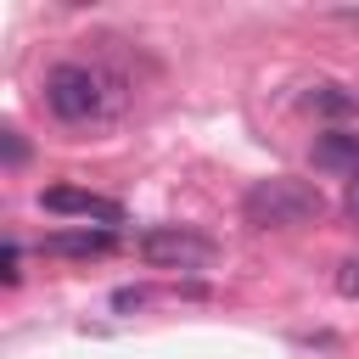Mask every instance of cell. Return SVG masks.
Instances as JSON below:
<instances>
[{
    "label": "cell",
    "instance_id": "277c9868",
    "mask_svg": "<svg viewBox=\"0 0 359 359\" xmlns=\"http://www.w3.org/2000/svg\"><path fill=\"white\" fill-rule=\"evenodd\" d=\"M39 208H45V213L95 219L101 230L123 224V202H112V196H95V191H79V185H50V191H39Z\"/></svg>",
    "mask_w": 359,
    "mask_h": 359
},
{
    "label": "cell",
    "instance_id": "7a4b0ae2",
    "mask_svg": "<svg viewBox=\"0 0 359 359\" xmlns=\"http://www.w3.org/2000/svg\"><path fill=\"white\" fill-rule=\"evenodd\" d=\"M241 213H247V224H258V230H297V224H309V219L325 213V196H320V185H309V180L269 174V180H258V185L241 196Z\"/></svg>",
    "mask_w": 359,
    "mask_h": 359
},
{
    "label": "cell",
    "instance_id": "30bf717a",
    "mask_svg": "<svg viewBox=\"0 0 359 359\" xmlns=\"http://www.w3.org/2000/svg\"><path fill=\"white\" fill-rule=\"evenodd\" d=\"M22 157H28V146H22V135H17V129H6V163L17 168Z\"/></svg>",
    "mask_w": 359,
    "mask_h": 359
},
{
    "label": "cell",
    "instance_id": "52a82bcc",
    "mask_svg": "<svg viewBox=\"0 0 359 359\" xmlns=\"http://www.w3.org/2000/svg\"><path fill=\"white\" fill-rule=\"evenodd\" d=\"M303 107L320 112V118H353L359 112V84H314L303 95Z\"/></svg>",
    "mask_w": 359,
    "mask_h": 359
},
{
    "label": "cell",
    "instance_id": "8fae6325",
    "mask_svg": "<svg viewBox=\"0 0 359 359\" xmlns=\"http://www.w3.org/2000/svg\"><path fill=\"white\" fill-rule=\"evenodd\" d=\"M342 213H348V219H353V224H359V174H353V180H348V196H342Z\"/></svg>",
    "mask_w": 359,
    "mask_h": 359
},
{
    "label": "cell",
    "instance_id": "8992f818",
    "mask_svg": "<svg viewBox=\"0 0 359 359\" xmlns=\"http://www.w3.org/2000/svg\"><path fill=\"white\" fill-rule=\"evenodd\" d=\"M314 168L359 174V135H353V129H325V135L314 140Z\"/></svg>",
    "mask_w": 359,
    "mask_h": 359
},
{
    "label": "cell",
    "instance_id": "6da1fadb",
    "mask_svg": "<svg viewBox=\"0 0 359 359\" xmlns=\"http://www.w3.org/2000/svg\"><path fill=\"white\" fill-rule=\"evenodd\" d=\"M129 79L112 73L107 62H56L45 73V107L56 123H73V129H95V123H112L123 118L129 107Z\"/></svg>",
    "mask_w": 359,
    "mask_h": 359
},
{
    "label": "cell",
    "instance_id": "3957f363",
    "mask_svg": "<svg viewBox=\"0 0 359 359\" xmlns=\"http://www.w3.org/2000/svg\"><path fill=\"white\" fill-rule=\"evenodd\" d=\"M135 252H140L151 269H202V264L213 258V241L196 236V230H185V224H151V230L135 241Z\"/></svg>",
    "mask_w": 359,
    "mask_h": 359
},
{
    "label": "cell",
    "instance_id": "ba28073f",
    "mask_svg": "<svg viewBox=\"0 0 359 359\" xmlns=\"http://www.w3.org/2000/svg\"><path fill=\"white\" fill-rule=\"evenodd\" d=\"M337 292L359 303V258H348V264H337Z\"/></svg>",
    "mask_w": 359,
    "mask_h": 359
},
{
    "label": "cell",
    "instance_id": "5b68a950",
    "mask_svg": "<svg viewBox=\"0 0 359 359\" xmlns=\"http://www.w3.org/2000/svg\"><path fill=\"white\" fill-rule=\"evenodd\" d=\"M112 247H118V236L112 230H90V224L84 230H50L45 236V252L50 258H107Z\"/></svg>",
    "mask_w": 359,
    "mask_h": 359
},
{
    "label": "cell",
    "instance_id": "9c48e42d",
    "mask_svg": "<svg viewBox=\"0 0 359 359\" xmlns=\"http://www.w3.org/2000/svg\"><path fill=\"white\" fill-rule=\"evenodd\" d=\"M17 258H22V247H17V241H6V252H0V275H6V286H17V275H22V269H17Z\"/></svg>",
    "mask_w": 359,
    "mask_h": 359
}]
</instances>
